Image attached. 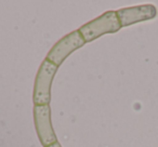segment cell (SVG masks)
<instances>
[{
	"mask_svg": "<svg viewBox=\"0 0 158 147\" xmlns=\"http://www.w3.org/2000/svg\"><path fill=\"white\" fill-rule=\"evenodd\" d=\"M121 25L117 18L116 11H108L87 23L78 29L80 35L86 42H91L106 34H113L118 31Z\"/></svg>",
	"mask_w": 158,
	"mask_h": 147,
	"instance_id": "1",
	"label": "cell"
},
{
	"mask_svg": "<svg viewBox=\"0 0 158 147\" xmlns=\"http://www.w3.org/2000/svg\"><path fill=\"white\" fill-rule=\"evenodd\" d=\"M57 70V66L44 59L39 67L34 86L33 101L37 106L49 105L51 101V84Z\"/></svg>",
	"mask_w": 158,
	"mask_h": 147,
	"instance_id": "2",
	"label": "cell"
},
{
	"mask_svg": "<svg viewBox=\"0 0 158 147\" xmlns=\"http://www.w3.org/2000/svg\"><path fill=\"white\" fill-rule=\"evenodd\" d=\"M85 43L86 41L80 35L79 31H75L63 37L60 41H57L53 46V48L49 51L46 59L59 67L67 59L68 55H70L77 49L81 48Z\"/></svg>",
	"mask_w": 158,
	"mask_h": 147,
	"instance_id": "3",
	"label": "cell"
},
{
	"mask_svg": "<svg viewBox=\"0 0 158 147\" xmlns=\"http://www.w3.org/2000/svg\"><path fill=\"white\" fill-rule=\"evenodd\" d=\"M34 121H35L37 135L42 146L48 147L57 142L56 135L53 131L52 122H51L50 106H34Z\"/></svg>",
	"mask_w": 158,
	"mask_h": 147,
	"instance_id": "4",
	"label": "cell"
},
{
	"mask_svg": "<svg viewBox=\"0 0 158 147\" xmlns=\"http://www.w3.org/2000/svg\"><path fill=\"white\" fill-rule=\"evenodd\" d=\"M116 14L121 27H127L135 23L155 18L157 15V9L153 5H142L120 9L116 11Z\"/></svg>",
	"mask_w": 158,
	"mask_h": 147,
	"instance_id": "5",
	"label": "cell"
},
{
	"mask_svg": "<svg viewBox=\"0 0 158 147\" xmlns=\"http://www.w3.org/2000/svg\"><path fill=\"white\" fill-rule=\"evenodd\" d=\"M48 147H62V146L60 145V143H59V142H56V143H54V144L50 145V146H48Z\"/></svg>",
	"mask_w": 158,
	"mask_h": 147,
	"instance_id": "6",
	"label": "cell"
}]
</instances>
